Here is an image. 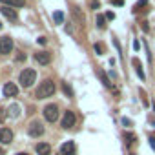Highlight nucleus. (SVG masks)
I'll return each mask as SVG.
<instances>
[{
  "mask_svg": "<svg viewBox=\"0 0 155 155\" xmlns=\"http://www.w3.org/2000/svg\"><path fill=\"white\" fill-rule=\"evenodd\" d=\"M4 97H15L17 93H18V88L17 84H13V82H8V84H4Z\"/></svg>",
  "mask_w": 155,
  "mask_h": 155,
  "instance_id": "nucleus-10",
  "label": "nucleus"
},
{
  "mask_svg": "<svg viewBox=\"0 0 155 155\" xmlns=\"http://www.w3.org/2000/svg\"><path fill=\"white\" fill-rule=\"evenodd\" d=\"M2 153H4V150H2V148H0V155H2Z\"/></svg>",
  "mask_w": 155,
  "mask_h": 155,
  "instance_id": "nucleus-31",
  "label": "nucleus"
},
{
  "mask_svg": "<svg viewBox=\"0 0 155 155\" xmlns=\"http://www.w3.org/2000/svg\"><path fill=\"white\" fill-rule=\"evenodd\" d=\"M77 153V148H75V142L73 140H68L60 146V155H75Z\"/></svg>",
  "mask_w": 155,
  "mask_h": 155,
  "instance_id": "nucleus-7",
  "label": "nucleus"
},
{
  "mask_svg": "<svg viewBox=\"0 0 155 155\" xmlns=\"http://www.w3.org/2000/svg\"><path fill=\"white\" fill-rule=\"evenodd\" d=\"M95 24H97L99 29H106V17H104V15H97Z\"/></svg>",
  "mask_w": 155,
  "mask_h": 155,
  "instance_id": "nucleus-16",
  "label": "nucleus"
},
{
  "mask_svg": "<svg viewBox=\"0 0 155 155\" xmlns=\"http://www.w3.org/2000/svg\"><path fill=\"white\" fill-rule=\"evenodd\" d=\"M37 42H38V44H42V46H44L46 42H48V40H46V37H38V38H37Z\"/></svg>",
  "mask_w": 155,
  "mask_h": 155,
  "instance_id": "nucleus-24",
  "label": "nucleus"
},
{
  "mask_svg": "<svg viewBox=\"0 0 155 155\" xmlns=\"http://www.w3.org/2000/svg\"><path fill=\"white\" fill-rule=\"evenodd\" d=\"M75 122H77L75 113L68 110V111L64 113V117H62V128H66V130H68V128H73V126H75Z\"/></svg>",
  "mask_w": 155,
  "mask_h": 155,
  "instance_id": "nucleus-6",
  "label": "nucleus"
},
{
  "mask_svg": "<svg viewBox=\"0 0 155 155\" xmlns=\"http://www.w3.org/2000/svg\"><path fill=\"white\" fill-rule=\"evenodd\" d=\"M62 90H64V93H66L68 97H73V90H71V86H70L68 82H64V84H62Z\"/></svg>",
  "mask_w": 155,
  "mask_h": 155,
  "instance_id": "nucleus-19",
  "label": "nucleus"
},
{
  "mask_svg": "<svg viewBox=\"0 0 155 155\" xmlns=\"http://www.w3.org/2000/svg\"><path fill=\"white\" fill-rule=\"evenodd\" d=\"M17 155H28V153H26V152H24V153H17Z\"/></svg>",
  "mask_w": 155,
  "mask_h": 155,
  "instance_id": "nucleus-30",
  "label": "nucleus"
},
{
  "mask_svg": "<svg viewBox=\"0 0 155 155\" xmlns=\"http://www.w3.org/2000/svg\"><path fill=\"white\" fill-rule=\"evenodd\" d=\"M53 20H55V24H62L64 22V13L62 11H55L53 13Z\"/></svg>",
  "mask_w": 155,
  "mask_h": 155,
  "instance_id": "nucleus-17",
  "label": "nucleus"
},
{
  "mask_svg": "<svg viewBox=\"0 0 155 155\" xmlns=\"http://www.w3.org/2000/svg\"><path fill=\"white\" fill-rule=\"evenodd\" d=\"M104 17H106V20H113V18H115V13H113V11H108Z\"/></svg>",
  "mask_w": 155,
  "mask_h": 155,
  "instance_id": "nucleus-23",
  "label": "nucleus"
},
{
  "mask_svg": "<svg viewBox=\"0 0 155 155\" xmlns=\"http://www.w3.org/2000/svg\"><path fill=\"white\" fill-rule=\"evenodd\" d=\"M150 146H152V148H153V150H155V139H153V137L150 139Z\"/></svg>",
  "mask_w": 155,
  "mask_h": 155,
  "instance_id": "nucleus-29",
  "label": "nucleus"
},
{
  "mask_svg": "<svg viewBox=\"0 0 155 155\" xmlns=\"http://www.w3.org/2000/svg\"><path fill=\"white\" fill-rule=\"evenodd\" d=\"M0 11H2V15L6 17V18H9V20H18V15H17V11L15 9H11V8H8V6H4V8H0Z\"/></svg>",
  "mask_w": 155,
  "mask_h": 155,
  "instance_id": "nucleus-11",
  "label": "nucleus"
},
{
  "mask_svg": "<svg viewBox=\"0 0 155 155\" xmlns=\"http://www.w3.org/2000/svg\"><path fill=\"white\" fill-rule=\"evenodd\" d=\"M28 133L31 137H40L44 133V126H42V122L40 120H33V122L29 124V128H28Z\"/></svg>",
  "mask_w": 155,
  "mask_h": 155,
  "instance_id": "nucleus-5",
  "label": "nucleus"
},
{
  "mask_svg": "<svg viewBox=\"0 0 155 155\" xmlns=\"http://www.w3.org/2000/svg\"><path fill=\"white\" fill-rule=\"evenodd\" d=\"M97 77L100 79V82H102L106 88H111V80L108 79V75L104 73V70H100V68H97Z\"/></svg>",
  "mask_w": 155,
  "mask_h": 155,
  "instance_id": "nucleus-13",
  "label": "nucleus"
},
{
  "mask_svg": "<svg viewBox=\"0 0 155 155\" xmlns=\"http://www.w3.org/2000/svg\"><path fill=\"white\" fill-rule=\"evenodd\" d=\"M35 60L38 64H42V66H48L51 62V53L49 51H38L35 55Z\"/></svg>",
  "mask_w": 155,
  "mask_h": 155,
  "instance_id": "nucleus-8",
  "label": "nucleus"
},
{
  "mask_svg": "<svg viewBox=\"0 0 155 155\" xmlns=\"http://www.w3.org/2000/svg\"><path fill=\"white\" fill-rule=\"evenodd\" d=\"M139 48H140V44H139V40H135V42H133V49L139 51Z\"/></svg>",
  "mask_w": 155,
  "mask_h": 155,
  "instance_id": "nucleus-26",
  "label": "nucleus"
},
{
  "mask_svg": "<svg viewBox=\"0 0 155 155\" xmlns=\"http://www.w3.org/2000/svg\"><path fill=\"white\" fill-rule=\"evenodd\" d=\"M146 4H148V0H139V2L135 4V9H133V11H135V13H137V11H139L140 8H144V6H146Z\"/></svg>",
  "mask_w": 155,
  "mask_h": 155,
  "instance_id": "nucleus-21",
  "label": "nucleus"
},
{
  "mask_svg": "<svg viewBox=\"0 0 155 155\" xmlns=\"http://www.w3.org/2000/svg\"><path fill=\"white\" fill-rule=\"evenodd\" d=\"M35 152L38 155H51V146L48 142H40V144L35 146Z\"/></svg>",
  "mask_w": 155,
  "mask_h": 155,
  "instance_id": "nucleus-12",
  "label": "nucleus"
},
{
  "mask_svg": "<svg viewBox=\"0 0 155 155\" xmlns=\"http://www.w3.org/2000/svg\"><path fill=\"white\" fill-rule=\"evenodd\" d=\"M122 124H124V126H128V128H130V126H131V120L124 117V119H122Z\"/></svg>",
  "mask_w": 155,
  "mask_h": 155,
  "instance_id": "nucleus-25",
  "label": "nucleus"
},
{
  "mask_svg": "<svg viewBox=\"0 0 155 155\" xmlns=\"http://www.w3.org/2000/svg\"><path fill=\"white\" fill-rule=\"evenodd\" d=\"M53 93H55V82H53L51 79H46L44 82H40V86L37 88L35 97L37 99H48V97L53 95Z\"/></svg>",
  "mask_w": 155,
  "mask_h": 155,
  "instance_id": "nucleus-1",
  "label": "nucleus"
},
{
  "mask_svg": "<svg viewBox=\"0 0 155 155\" xmlns=\"http://www.w3.org/2000/svg\"><path fill=\"white\" fill-rule=\"evenodd\" d=\"M35 79H37V71L29 68V70H24L22 73H20L18 82L22 84V88H31L33 82H35Z\"/></svg>",
  "mask_w": 155,
  "mask_h": 155,
  "instance_id": "nucleus-2",
  "label": "nucleus"
},
{
  "mask_svg": "<svg viewBox=\"0 0 155 155\" xmlns=\"http://www.w3.org/2000/svg\"><path fill=\"white\" fill-rule=\"evenodd\" d=\"M13 140V131L9 128H0V144H9Z\"/></svg>",
  "mask_w": 155,
  "mask_h": 155,
  "instance_id": "nucleus-9",
  "label": "nucleus"
},
{
  "mask_svg": "<svg viewBox=\"0 0 155 155\" xmlns=\"http://www.w3.org/2000/svg\"><path fill=\"white\" fill-rule=\"evenodd\" d=\"M9 115H11V117H18V115H20V108H18L17 104H13V106L9 108Z\"/></svg>",
  "mask_w": 155,
  "mask_h": 155,
  "instance_id": "nucleus-18",
  "label": "nucleus"
},
{
  "mask_svg": "<svg viewBox=\"0 0 155 155\" xmlns=\"http://www.w3.org/2000/svg\"><path fill=\"white\" fill-rule=\"evenodd\" d=\"M137 137L135 135H133V133H126V142L128 144H133V140H135Z\"/></svg>",
  "mask_w": 155,
  "mask_h": 155,
  "instance_id": "nucleus-22",
  "label": "nucleus"
},
{
  "mask_svg": "<svg viewBox=\"0 0 155 155\" xmlns=\"http://www.w3.org/2000/svg\"><path fill=\"white\" fill-rule=\"evenodd\" d=\"M11 51H13V38L2 37L0 38V55H9Z\"/></svg>",
  "mask_w": 155,
  "mask_h": 155,
  "instance_id": "nucleus-4",
  "label": "nucleus"
},
{
  "mask_svg": "<svg viewBox=\"0 0 155 155\" xmlns=\"http://www.w3.org/2000/svg\"><path fill=\"white\" fill-rule=\"evenodd\" d=\"M0 120H6V110H0Z\"/></svg>",
  "mask_w": 155,
  "mask_h": 155,
  "instance_id": "nucleus-27",
  "label": "nucleus"
},
{
  "mask_svg": "<svg viewBox=\"0 0 155 155\" xmlns=\"http://www.w3.org/2000/svg\"><path fill=\"white\" fill-rule=\"evenodd\" d=\"M93 48H95V53H97V55H102V53H104V46L102 44H95V46H93Z\"/></svg>",
  "mask_w": 155,
  "mask_h": 155,
  "instance_id": "nucleus-20",
  "label": "nucleus"
},
{
  "mask_svg": "<svg viewBox=\"0 0 155 155\" xmlns=\"http://www.w3.org/2000/svg\"><path fill=\"white\" fill-rule=\"evenodd\" d=\"M142 31H150V26H148V22H142Z\"/></svg>",
  "mask_w": 155,
  "mask_h": 155,
  "instance_id": "nucleus-28",
  "label": "nucleus"
},
{
  "mask_svg": "<svg viewBox=\"0 0 155 155\" xmlns=\"http://www.w3.org/2000/svg\"><path fill=\"white\" fill-rule=\"evenodd\" d=\"M0 29H2V22H0Z\"/></svg>",
  "mask_w": 155,
  "mask_h": 155,
  "instance_id": "nucleus-32",
  "label": "nucleus"
},
{
  "mask_svg": "<svg viewBox=\"0 0 155 155\" xmlns=\"http://www.w3.org/2000/svg\"><path fill=\"white\" fill-rule=\"evenodd\" d=\"M131 155H135V153H131Z\"/></svg>",
  "mask_w": 155,
  "mask_h": 155,
  "instance_id": "nucleus-33",
  "label": "nucleus"
},
{
  "mask_svg": "<svg viewBox=\"0 0 155 155\" xmlns=\"http://www.w3.org/2000/svg\"><path fill=\"white\" fill-rule=\"evenodd\" d=\"M4 6H8V8H22L26 4V0H0Z\"/></svg>",
  "mask_w": 155,
  "mask_h": 155,
  "instance_id": "nucleus-14",
  "label": "nucleus"
},
{
  "mask_svg": "<svg viewBox=\"0 0 155 155\" xmlns=\"http://www.w3.org/2000/svg\"><path fill=\"white\" fill-rule=\"evenodd\" d=\"M44 119L48 120V122H55L58 119V108L55 104H48L44 108Z\"/></svg>",
  "mask_w": 155,
  "mask_h": 155,
  "instance_id": "nucleus-3",
  "label": "nucleus"
},
{
  "mask_svg": "<svg viewBox=\"0 0 155 155\" xmlns=\"http://www.w3.org/2000/svg\"><path fill=\"white\" fill-rule=\"evenodd\" d=\"M131 62H133V66H135V71H137V75L140 77V79H146V75H144V71H142V66H140V62H139V58H133L131 60Z\"/></svg>",
  "mask_w": 155,
  "mask_h": 155,
  "instance_id": "nucleus-15",
  "label": "nucleus"
}]
</instances>
